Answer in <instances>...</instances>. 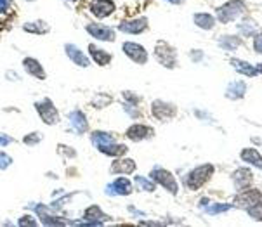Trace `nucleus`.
Listing matches in <instances>:
<instances>
[{
  "instance_id": "1",
  "label": "nucleus",
  "mask_w": 262,
  "mask_h": 227,
  "mask_svg": "<svg viewBox=\"0 0 262 227\" xmlns=\"http://www.w3.org/2000/svg\"><path fill=\"white\" fill-rule=\"evenodd\" d=\"M212 175H214V167L210 163L200 165V167L193 168V170L188 174V177H186L188 189L196 191V189H200L203 184H207V182L210 181V177H212Z\"/></svg>"
},
{
  "instance_id": "2",
  "label": "nucleus",
  "mask_w": 262,
  "mask_h": 227,
  "mask_svg": "<svg viewBox=\"0 0 262 227\" xmlns=\"http://www.w3.org/2000/svg\"><path fill=\"white\" fill-rule=\"evenodd\" d=\"M243 12H245V3L242 0H229L217 9V19L221 23H231V21L238 19Z\"/></svg>"
},
{
  "instance_id": "3",
  "label": "nucleus",
  "mask_w": 262,
  "mask_h": 227,
  "mask_svg": "<svg viewBox=\"0 0 262 227\" xmlns=\"http://www.w3.org/2000/svg\"><path fill=\"white\" fill-rule=\"evenodd\" d=\"M155 57L158 59L160 64H163L165 68H176L177 66V56H176V50L172 49V45H169L167 42L160 40L155 47Z\"/></svg>"
},
{
  "instance_id": "4",
  "label": "nucleus",
  "mask_w": 262,
  "mask_h": 227,
  "mask_svg": "<svg viewBox=\"0 0 262 227\" xmlns=\"http://www.w3.org/2000/svg\"><path fill=\"white\" fill-rule=\"evenodd\" d=\"M35 108H37L38 116L42 118V122L45 125H56L59 123V113H57L56 106L50 99H43L40 102H35Z\"/></svg>"
},
{
  "instance_id": "5",
  "label": "nucleus",
  "mask_w": 262,
  "mask_h": 227,
  "mask_svg": "<svg viewBox=\"0 0 262 227\" xmlns=\"http://www.w3.org/2000/svg\"><path fill=\"white\" fill-rule=\"evenodd\" d=\"M151 179L156 182V184L165 188L169 193H172V195H177V191H179V186H177L176 177H172V174H170L169 170H165V168L155 167L151 170Z\"/></svg>"
},
{
  "instance_id": "6",
  "label": "nucleus",
  "mask_w": 262,
  "mask_h": 227,
  "mask_svg": "<svg viewBox=\"0 0 262 227\" xmlns=\"http://www.w3.org/2000/svg\"><path fill=\"white\" fill-rule=\"evenodd\" d=\"M122 49H123V52L127 54V57H129V59H132L134 63L146 64L148 52H146V49H144L143 45H139V43H136V42H125L122 45Z\"/></svg>"
},
{
  "instance_id": "7",
  "label": "nucleus",
  "mask_w": 262,
  "mask_h": 227,
  "mask_svg": "<svg viewBox=\"0 0 262 227\" xmlns=\"http://www.w3.org/2000/svg\"><path fill=\"white\" fill-rule=\"evenodd\" d=\"M261 200H262V193L259 189H243V191H240L238 196L235 198V205L240 208H249Z\"/></svg>"
},
{
  "instance_id": "8",
  "label": "nucleus",
  "mask_w": 262,
  "mask_h": 227,
  "mask_svg": "<svg viewBox=\"0 0 262 227\" xmlns=\"http://www.w3.org/2000/svg\"><path fill=\"white\" fill-rule=\"evenodd\" d=\"M89 9L94 16L103 19V17H108L115 12V3L111 0H90Z\"/></svg>"
},
{
  "instance_id": "9",
  "label": "nucleus",
  "mask_w": 262,
  "mask_h": 227,
  "mask_svg": "<svg viewBox=\"0 0 262 227\" xmlns=\"http://www.w3.org/2000/svg\"><path fill=\"white\" fill-rule=\"evenodd\" d=\"M151 113L153 116L158 120H169L172 118V116H176L177 109L174 104H169V102L165 101H155L151 104Z\"/></svg>"
},
{
  "instance_id": "10",
  "label": "nucleus",
  "mask_w": 262,
  "mask_h": 227,
  "mask_svg": "<svg viewBox=\"0 0 262 227\" xmlns=\"http://www.w3.org/2000/svg\"><path fill=\"white\" fill-rule=\"evenodd\" d=\"M108 195H115V196H129L132 193V184H130L129 179L120 177L116 181H113L110 186L106 188Z\"/></svg>"
},
{
  "instance_id": "11",
  "label": "nucleus",
  "mask_w": 262,
  "mask_h": 227,
  "mask_svg": "<svg viewBox=\"0 0 262 227\" xmlns=\"http://www.w3.org/2000/svg\"><path fill=\"white\" fill-rule=\"evenodd\" d=\"M85 30L89 31L94 38L103 40V42H113V40H115V30L104 26V24H87Z\"/></svg>"
},
{
  "instance_id": "12",
  "label": "nucleus",
  "mask_w": 262,
  "mask_h": 227,
  "mask_svg": "<svg viewBox=\"0 0 262 227\" xmlns=\"http://www.w3.org/2000/svg\"><path fill=\"white\" fill-rule=\"evenodd\" d=\"M127 139H130V141L134 142H139V141H144V139L151 137L153 135V129H150V127L143 125V123H134L132 127H129L125 132Z\"/></svg>"
},
{
  "instance_id": "13",
  "label": "nucleus",
  "mask_w": 262,
  "mask_h": 227,
  "mask_svg": "<svg viewBox=\"0 0 262 227\" xmlns=\"http://www.w3.org/2000/svg\"><path fill=\"white\" fill-rule=\"evenodd\" d=\"M83 219H85V224L89 226H101L103 222L108 221V215L103 214V210L97 205H92L83 212Z\"/></svg>"
},
{
  "instance_id": "14",
  "label": "nucleus",
  "mask_w": 262,
  "mask_h": 227,
  "mask_svg": "<svg viewBox=\"0 0 262 227\" xmlns=\"http://www.w3.org/2000/svg\"><path fill=\"white\" fill-rule=\"evenodd\" d=\"M148 28V19L146 17H137V19H130L125 21L118 26L120 31L123 33H132V35H137V33H143Z\"/></svg>"
},
{
  "instance_id": "15",
  "label": "nucleus",
  "mask_w": 262,
  "mask_h": 227,
  "mask_svg": "<svg viewBox=\"0 0 262 227\" xmlns=\"http://www.w3.org/2000/svg\"><path fill=\"white\" fill-rule=\"evenodd\" d=\"M68 118H70L71 129H73L76 134H83V132H87V129H89V122H87V116L83 115L80 109H75V111H71L70 115H68Z\"/></svg>"
},
{
  "instance_id": "16",
  "label": "nucleus",
  "mask_w": 262,
  "mask_h": 227,
  "mask_svg": "<svg viewBox=\"0 0 262 227\" xmlns=\"http://www.w3.org/2000/svg\"><path fill=\"white\" fill-rule=\"evenodd\" d=\"M64 49H66V54L68 57H70L71 61L76 64V66H82V68H87V66L90 64V59L85 56V54L82 52V50L78 49L76 45H71V43H66L64 45Z\"/></svg>"
},
{
  "instance_id": "17",
  "label": "nucleus",
  "mask_w": 262,
  "mask_h": 227,
  "mask_svg": "<svg viewBox=\"0 0 262 227\" xmlns=\"http://www.w3.org/2000/svg\"><path fill=\"white\" fill-rule=\"evenodd\" d=\"M254 174L249 168H238V170L233 174V182H235L236 189H245L249 188V184L252 182Z\"/></svg>"
},
{
  "instance_id": "18",
  "label": "nucleus",
  "mask_w": 262,
  "mask_h": 227,
  "mask_svg": "<svg viewBox=\"0 0 262 227\" xmlns=\"http://www.w3.org/2000/svg\"><path fill=\"white\" fill-rule=\"evenodd\" d=\"M23 66H24V69H26L28 75L35 76V78H38V80H45V71H43L42 64H40L37 59H33V57H24Z\"/></svg>"
},
{
  "instance_id": "19",
  "label": "nucleus",
  "mask_w": 262,
  "mask_h": 227,
  "mask_svg": "<svg viewBox=\"0 0 262 227\" xmlns=\"http://www.w3.org/2000/svg\"><path fill=\"white\" fill-rule=\"evenodd\" d=\"M111 174H132L136 170V162L130 158H123V160H116L111 165Z\"/></svg>"
},
{
  "instance_id": "20",
  "label": "nucleus",
  "mask_w": 262,
  "mask_h": 227,
  "mask_svg": "<svg viewBox=\"0 0 262 227\" xmlns=\"http://www.w3.org/2000/svg\"><path fill=\"white\" fill-rule=\"evenodd\" d=\"M89 52H90V57H92L99 66H108L111 63V54L106 52V50H103V49H97L94 43H90L89 45Z\"/></svg>"
},
{
  "instance_id": "21",
  "label": "nucleus",
  "mask_w": 262,
  "mask_h": 227,
  "mask_svg": "<svg viewBox=\"0 0 262 227\" xmlns=\"http://www.w3.org/2000/svg\"><path fill=\"white\" fill-rule=\"evenodd\" d=\"M247 94V83L245 82H231L226 89V97L228 99H242Z\"/></svg>"
},
{
  "instance_id": "22",
  "label": "nucleus",
  "mask_w": 262,
  "mask_h": 227,
  "mask_svg": "<svg viewBox=\"0 0 262 227\" xmlns=\"http://www.w3.org/2000/svg\"><path fill=\"white\" fill-rule=\"evenodd\" d=\"M242 160L245 163H250V165H254V167H257V168H261V170H262V155L257 151V149H254V148L243 149V151H242Z\"/></svg>"
},
{
  "instance_id": "23",
  "label": "nucleus",
  "mask_w": 262,
  "mask_h": 227,
  "mask_svg": "<svg viewBox=\"0 0 262 227\" xmlns=\"http://www.w3.org/2000/svg\"><path fill=\"white\" fill-rule=\"evenodd\" d=\"M193 21H195L196 26L202 28V30H212V28L216 26L214 16H210V14L207 12H196L195 16H193Z\"/></svg>"
},
{
  "instance_id": "24",
  "label": "nucleus",
  "mask_w": 262,
  "mask_h": 227,
  "mask_svg": "<svg viewBox=\"0 0 262 227\" xmlns=\"http://www.w3.org/2000/svg\"><path fill=\"white\" fill-rule=\"evenodd\" d=\"M103 155H110V156H123L127 153V146L123 144H116L115 142H110V144H103V146H97Z\"/></svg>"
},
{
  "instance_id": "25",
  "label": "nucleus",
  "mask_w": 262,
  "mask_h": 227,
  "mask_svg": "<svg viewBox=\"0 0 262 227\" xmlns=\"http://www.w3.org/2000/svg\"><path fill=\"white\" fill-rule=\"evenodd\" d=\"M231 64L233 68L236 69L238 73H242V75L245 76H256L257 75V68L252 64H249L247 61H242V59H231Z\"/></svg>"
},
{
  "instance_id": "26",
  "label": "nucleus",
  "mask_w": 262,
  "mask_h": 227,
  "mask_svg": "<svg viewBox=\"0 0 262 227\" xmlns=\"http://www.w3.org/2000/svg\"><path fill=\"white\" fill-rule=\"evenodd\" d=\"M219 45H221V49L231 52V50L238 49V47L242 45V40H240L238 36H235V35H226V36H221Z\"/></svg>"
},
{
  "instance_id": "27",
  "label": "nucleus",
  "mask_w": 262,
  "mask_h": 227,
  "mask_svg": "<svg viewBox=\"0 0 262 227\" xmlns=\"http://www.w3.org/2000/svg\"><path fill=\"white\" fill-rule=\"evenodd\" d=\"M90 141H92V144L96 146H103V144H110V142H115V135L113 134H108V132H92V135H90Z\"/></svg>"
},
{
  "instance_id": "28",
  "label": "nucleus",
  "mask_w": 262,
  "mask_h": 227,
  "mask_svg": "<svg viewBox=\"0 0 262 227\" xmlns=\"http://www.w3.org/2000/svg\"><path fill=\"white\" fill-rule=\"evenodd\" d=\"M23 30L28 33H33V35H45V33H49L50 28L45 21H35V23H26L23 26Z\"/></svg>"
},
{
  "instance_id": "29",
  "label": "nucleus",
  "mask_w": 262,
  "mask_h": 227,
  "mask_svg": "<svg viewBox=\"0 0 262 227\" xmlns=\"http://www.w3.org/2000/svg\"><path fill=\"white\" fill-rule=\"evenodd\" d=\"M238 31L242 33V35H245V36H252V35H256L257 33V24L254 23L252 19H245V21H242V23L238 24Z\"/></svg>"
},
{
  "instance_id": "30",
  "label": "nucleus",
  "mask_w": 262,
  "mask_h": 227,
  "mask_svg": "<svg viewBox=\"0 0 262 227\" xmlns=\"http://www.w3.org/2000/svg\"><path fill=\"white\" fill-rule=\"evenodd\" d=\"M134 181H136L137 188H141L143 191H148V193L155 191V181H153V179H146V177H141V175H136Z\"/></svg>"
},
{
  "instance_id": "31",
  "label": "nucleus",
  "mask_w": 262,
  "mask_h": 227,
  "mask_svg": "<svg viewBox=\"0 0 262 227\" xmlns=\"http://www.w3.org/2000/svg\"><path fill=\"white\" fill-rule=\"evenodd\" d=\"M247 214L250 215V217L254 219V221H262V200L257 201V203H254L252 207L247 208Z\"/></svg>"
},
{
  "instance_id": "32",
  "label": "nucleus",
  "mask_w": 262,
  "mask_h": 227,
  "mask_svg": "<svg viewBox=\"0 0 262 227\" xmlns=\"http://www.w3.org/2000/svg\"><path fill=\"white\" fill-rule=\"evenodd\" d=\"M110 102H111V97L106 96V94H96V97L92 99V104L96 106V108H99V109L106 108Z\"/></svg>"
},
{
  "instance_id": "33",
  "label": "nucleus",
  "mask_w": 262,
  "mask_h": 227,
  "mask_svg": "<svg viewBox=\"0 0 262 227\" xmlns=\"http://www.w3.org/2000/svg\"><path fill=\"white\" fill-rule=\"evenodd\" d=\"M40 141H42V134H38V132L28 134L26 137L23 139V142H24V144H28V146H35V144H38Z\"/></svg>"
},
{
  "instance_id": "34",
  "label": "nucleus",
  "mask_w": 262,
  "mask_h": 227,
  "mask_svg": "<svg viewBox=\"0 0 262 227\" xmlns=\"http://www.w3.org/2000/svg\"><path fill=\"white\" fill-rule=\"evenodd\" d=\"M233 205H228V203H223V205H216V207H209L207 208V212L209 214H212V215H216V214H223V212H228L229 208H231Z\"/></svg>"
},
{
  "instance_id": "35",
  "label": "nucleus",
  "mask_w": 262,
  "mask_h": 227,
  "mask_svg": "<svg viewBox=\"0 0 262 227\" xmlns=\"http://www.w3.org/2000/svg\"><path fill=\"white\" fill-rule=\"evenodd\" d=\"M10 163H12V158L3 151H0V170H5L7 167H10Z\"/></svg>"
},
{
  "instance_id": "36",
  "label": "nucleus",
  "mask_w": 262,
  "mask_h": 227,
  "mask_svg": "<svg viewBox=\"0 0 262 227\" xmlns=\"http://www.w3.org/2000/svg\"><path fill=\"white\" fill-rule=\"evenodd\" d=\"M254 50L257 54H262V33H256V38H254Z\"/></svg>"
},
{
  "instance_id": "37",
  "label": "nucleus",
  "mask_w": 262,
  "mask_h": 227,
  "mask_svg": "<svg viewBox=\"0 0 262 227\" xmlns=\"http://www.w3.org/2000/svg\"><path fill=\"white\" fill-rule=\"evenodd\" d=\"M38 222L35 221L31 215H23V217L19 219V226H37Z\"/></svg>"
},
{
  "instance_id": "38",
  "label": "nucleus",
  "mask_w": 262,
  "mask_h": 227,
  "mask_svg": "<svg viewBox=\"0 0 262 227\" xmlns=\"http://www.w3.org/2000/svg\"><path fill=\"white\" fill-rule=\"evenodd\" d=\"M12 5V0H0V14L7 12Z\"/></svg>"
},
{
  "instance_id": "39",
  "label": "nucleus",
  "mask_w": 262,
  "mask_h": 227,
  "mask_svg": "<svg viewBox=\"0 0 262 227\" xmlns=\"http://www.w3.org/2000/svg\"><path fill=\"white\" fill-rule=\"evenodd\" d=\"M10 142H14V139L10 137V135H0V148L2 146H7V144H10Z\"/></svg>"
},
{
  "instance_id": "40",
  "label": "nucleus",
  "mask_w": 262,
  "mask_h": 227,
  "mask_svg": "<svg viewBox=\"0 0 262 227\" xmlns=\"http://www.w3.org/2000/svg\"><path fill=\"white\" fill-rule=\"evenodd\" d=\"M123 99L130 101L132 104H137V102H139V97H137V96H132V92H123Z\"/></svg>"
},
{
  "instance_id": "41",
  "label": "nucleus",
  "mask_w": 262,
  "mask_h": 227,
  "mask_svg": "<svg viewBox=\"0 0 262 227\" xmlns=\"http://www.w3.org/2000/svg\"><path fill=\"white\" fill-rule=\"evenodd\" d=\"M202 56H203V54H202V50H193V54H191V59H193V61H200V59H202Z\"/></svg>"
},
{
  "instance_id": "42",
  "label": "nucleus",
  "mask_w": 262,
  "mask_h": 227,
  "mask_svg": "<svg viewBox=\"0 0 262 227\" xmlns=\"http://www.w3.org/2000/svg\"><path fill=\"white\" fill-rule=\"evenodd\" d=\"M7 76H9V78H14V80H19V78H17V75H16V73H10V71H7Z\"/></svg>"
},
{
  "instance_id": "43",
  "label": "nucleus",
  "mask_w": 262,
  "mask_h": 227,
  "mask_svg": "<svg viewBox=\"0 0 262 227\" xmlns=\"http://www.w3.org/2000/svg\"><path fill=\"white\" fill-rule=\"evenodd\" d=\"M256 68H257V73H261V75H262V64H257Z\"/></svg>"
},
{
  "instance_id": "44",
  "label": "nucleus",
  "mask_w": 262,
  "mask_h": 227,
  "mask_svg": "<svg viewBox=\"0 0 262 227\" xmlns=\"http://www.w3.org/2000/svg\"><path fill=\"white\" fill-rule=\"evenodd\" d=\"M169 2H172V3H179L181 0H169Z\"/></svg>"
},
{
  "instance_id": "45",
  "label": "nucleus",
  "mask_w": 262,
  "mask_h": 227,
  "mask_svg": "<svg viewBox=\"0 0 262 227\" xmlns=\"http://www.w3.org/2000/svg\"><path fill=\"white\" fill-rule=\"evenodd\" d=\"M73 2H75V0H73Z\"/></svg>"
},
{
  "instance_id": "46",
  "label": "nucleus",
  "mask_w": 262,
  "mask_h": 227,
  "mask_svg": "<svg viewBox=\"0 0 262 227\" xmlns=\"http://www.w3.org/2000/svg\"><path fill=\"white\" fill-rule=\"evenodd\" d=\"M30 2H31V0H30Z\"/></svg>"
}]
</instances>
